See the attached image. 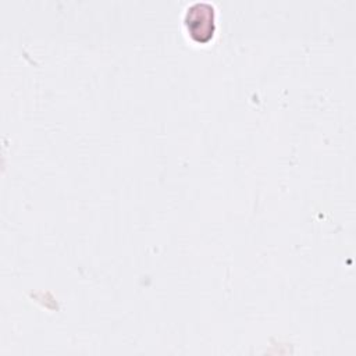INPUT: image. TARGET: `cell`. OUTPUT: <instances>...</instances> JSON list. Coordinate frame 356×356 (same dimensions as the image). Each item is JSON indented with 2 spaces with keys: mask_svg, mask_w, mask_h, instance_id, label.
<instances>
[{
  "mask_svg": "<svg viewBox=\"0 0 356 356\" xmlns=\"http://www.w3.org/2000/svg\"><path fill=\"white\" fill-rule=\"evenodd\" d=\"M184 25L196 43H207L216 32V8L209 1L191 3L184 14Z\"/></svg>",
  "mask_w": 356,
  "mask_h": 356,
  "instance_id": "obj_1",
  "label": "cell"
}]
</instances>
